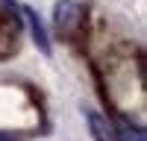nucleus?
Listing matches in <instances>:
<instances>
[{"instance_id": "nucleus-2", "label": "nucleus", "mask_w": 147, "mask_h": 141, "mask_svg": "<svg viewBox=\"0 0 147 141\" xmlns=\"http://www.w3.org/2000/svg\"><path fill=\"white\" fill-rule=\"evenodd\" d=\"M21 12H24V18H27V23H30L32 41L38 44V50H41V53H50V38H47V30H44V23L38 21V15H35V12H32L30 6H24Z\"/></svg>"}, {"instance_id": "nucleus-6", "label": "nucleus", "mask_w": 147, "mask_h": 141, "mask_svg": "<svg viewBox=\"0 0 147 141\" xmlns=\"http://www.w3.org/2000/svg\"><path fill=\"white\" fill-rule=\"evenodd\" d=\"M0 141H21V135H15V132H0Z\"/></svg>"}, {"instance_id": "nucleus-5", "label": "nucleus", "mask_w": 147, "mask_h": 141, "mask_svg": "<svg viewBox=\"0 0 147 141\" xmlns=\"http://www.w3.org/2000/svg\"><path fill=\"white\" fill-rule=\"evenodd\" d=\"M0 9H3L12 21H21V18H18V6H15V0H0Z\"/></svg>"}, {"instance_id": "nucleus-3", "label": "nucleus", "mask_w": 147, "mask_h": 141, "mask_svg": "<svg viewBox=\"0 0 147 141\" xmlns=\"http://www.w3.org/2000/svg\"><path fill=\"white\" fill-rule=\"evenodd\" d=\"M115 138L118 141H147L144 138V129L129 124L124 115H115Z\"/></svg>"}, {"instance_id": "nucleus-4", "label": "nucleus", "mask_w": 147, "mask_h": 141, "mask_svg": "<svg viewBox=\"0 0 147 141\" xmlns=\"http://www.w3.org/2000/svg\"><path fill=\"white\" fill-rule=\"evenodd\" d=\"M85 121H88V126H91L94 141H112V129H109L106 117L100 112H85Z\"/></svg>"}, {"instance_id": "nucleus-1", "label": "nucleus", "mask_w": 147, "mask_h": 141, "mask_svg": "<svg viewBox=\"0 0 147 141\" xmlns=\"http://www.w3.org/2000/svg\"><path fill=\"white\" fill-rule=\"evenodd\" d=\"M82 18L85 12L80 3H74V0H59L56 9H53V21H56V30L62 35H74L80 27H82Z\"/></svg>"}]
</instances>
